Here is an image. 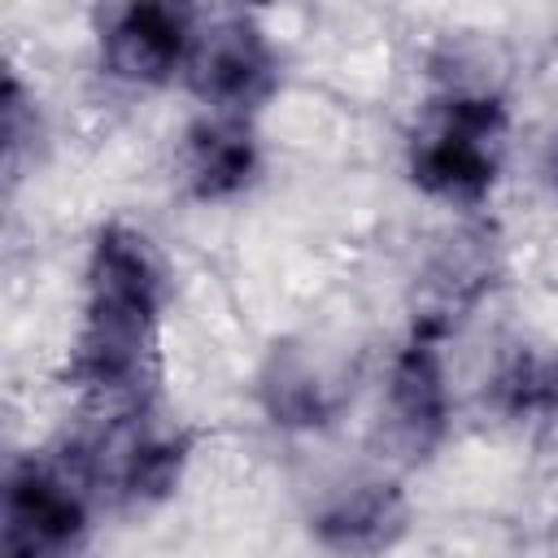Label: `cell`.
<instances>
[{"label": "cell", "mask_w": 558, "mask_h": 558, "mask_svg": "<svg viewBox=\"0 0 558 558\" xmlns=\"http://www.w3.org/2000/svg\"><path fill=\"white\" fill-rule=\"evenodd\" d=\"M157 318L161 266L135 227L109 222L92 244L83 327L74 336L65 375L87 392H135L153 362Z\"/></svg>", "instance_id": "cell-1"}, {"label": "cell", "mask_w": 558, "mask_h": 558, "mask_svg": "<svg viewBox=\"0 0 558 558\" xmlns=\"http://www.w3.org/2000/svg\"><path fill=\"white\" fill-rule=\"evenodd\" d=\"M506 109L497 96L458 92L427 109L410 140V179L440 201H480L501 166Z\"/></svg>", "instance_id": "cell-2"}, {"label": "cell", "mask_w": 558, "mask_h": 558, "mask_svg": "<svg viewBox=\"0 0 558 558\" xmlns=\"http://www.w3.org/2000/svg\"><path fill=\"white\" fill-rule=\"evenodd\" d=\"M87 484L78 458L17 462L4 484L0 558H70L87 527Z\"/></svg>", "instance_id": "cell-3"}, {"label": "cell", "mask_w": 558, "mask_h": 558, "mask_svg": "<svg viewBox=\"0 0 558 558\" xmlns=\"http://www.w3.org/2000/svg\"><path fill=\"white\" fill-rule=\"evenodd\" d=\"M187 83L196 87V96L214 105V113L244 118L253 105H262L275 92L279 65L257 22L248 13H227L192 39Z\"/></svg>", "instance_id": "cell-4"}, {"label": "cell", "mask_w": 558, "mask_h": 558, "mask_svg": "<svg viewBox=\"0 0 558 558\" xmlns=\"http://www.w3.org/2000/svg\"><path fill=\"white\" fill-rule=\"evenodd\" d=\"M196 31L187 26L183 9L170 4H126L105 22L100 35V57L105 70L122 83L157 87L170 83L179 70L187 74Z\"/></svg>", "instance_id": "cell-5"}, {"label": "cell", "mask_w": 558, "mask_h": 558, "mask_svg": "<svg viewBox=\"0 0 558 558\" xmlns=\"http://www.w3.org/2000/svg\"><path fill=\"white\" fill-rule=\"evenodd\" d=\"M405 523H410V506L401 488L388 480L353 484L314 514L318 541L340 558H375L392 549L405 536Z\"/></svg>", "instance_id": "cell-6"}, {"label": "cell", "mask_w": 558, "mask_h": 558, "mask_svg": "<svg viewBox=\"0 0 558 558\" xmlns=\"http://www.w3.org/2000/svg\"><path fill=\"white\" fill-rule=\"evenodd\" d=\"M388 414L397 436L410 449H427L436 445V436L445 432L449 418V388H445V371H440V353H436V336L418 331L388 379Z\"/></svg>", "instance_id": "cell-7"}, {"label": "cell", "mask_w": 558, "mask_h": 558, "mask_svg": "<svg viewBox=\"0 0 558 558\" xmlns=\"http://www.w3.org/2000/svg\"><path fill=\"white\" fill-rule=\"evenodd\" d=\"M183 174L192 196L222 201L253 183L257 174V144L244 118L235 113H209L187 131L183 144Z\"/></svg>", "instance_id": "cell-8"}, {"label": "cell", "mask_w": 558, "mask_h": 558, "mask_svg": "<svg viewBox=\"0 0 558 558\" xmlns=\"http://www.w3.org/2000/svg\"><path fill=\"white\" fill-rule=\"evenodd\" d=\"M262 397H266V410H270L275 423L310 427V423L327 418V392H323L318 375L292 353L270 357V371L262 379Z\"/></svg>", "instance_id": "cell-9"}]
</instances>
